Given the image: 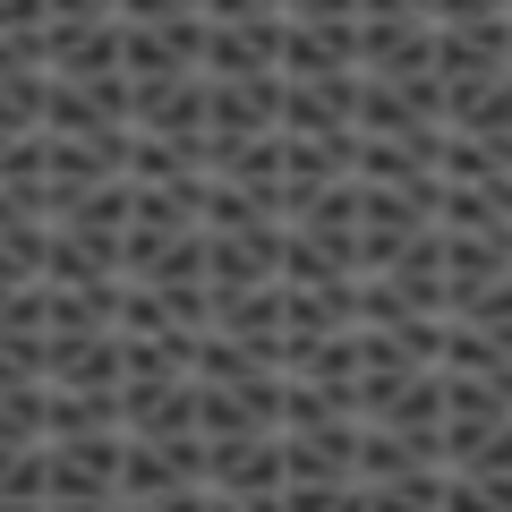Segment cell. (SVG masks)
Returning a JSON list of instances; mask_svg holds the SVG:
<instances>
[{
  "mask_svg": "<svg viewBox=\"0 0 512 512\" xmlns=\"http://www.w3.org/2000/svg\"><path fill=\"white\" fill-rule=\"evenodd\" d=\"M188 512H512V0H291Z\"/></svg>",
  "mask_w": 512,
  "mask_h": 512,
  "instance_id": "1",
  "label": "cell"
}]
</instances>
